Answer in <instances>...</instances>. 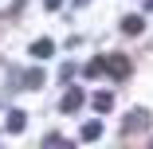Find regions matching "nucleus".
<instances>
[{"instance_id": "nucleus-6", "label": "nucleus", "mask_w": 153, "mask_h": 149, "mask_svg": "<svg viewBox=\"0 0 153 149\" xmlns=\"http://www.w3.org/2000/svg\"><path fill=\"white\" fill-rule=\"evenodd\" d=\"M94 110H98V114H110V110H114V94H110V90H98V94H94Z\"/></svg>"}, {"instance_id": "nucleus-8", "label": "nucleus", "mask_w": 153, "mask_h": 149, "mask_svg": "<svg viewBox=\"0 0 153 149\" xmlns=\"http://www.w3.org/2000/svg\"><path fill=\"white\" fill-rule=\"evenodd\" d=\"M79 137H82V141H98V137H102V122H86Z\"/></svg>"}, {"instance_id": "nucleus-7", "label": "nucleus", "mask_w": 153, "mask_h": 149, "mask_svg": "<svg viewBox=\"0 0 153 149\" xmlns=\"http://www.w3.org/2000/svg\"><path fill=\"white\" fill-rule=\"evenodd\" d=\"M141 27H145V20H141V16H126V20H122V32H126V36H137Z\"/></svg>"}, {"instance_id": "nucleus-5", "label": "nucleus", "mask_w": 153, "mask_h": 149, "mask_svg": "<svg viewBox=\"0 0 153 149\" xmlns=\"http://www.w3.org/2000/svg\"><path fill=\"white\" fill-rule=\"evenodd\" d=\"M51 55H55V43L51 39H36L32 43V59H51Z\"/></svg>"}, {"instance_id": "nucleus-11", "label": "nucleus", "mask_w": 153, "mask_h": 149, "mask_svg": "<svg viewBox=\"0 0 153 149\" xmlns=\"http://www.w3.org/2000/svg\"><path fill=\"white\" fill-rule=\"evenodd\" d=\"M59 4H63V0H43V8H47V12H55Z\"/></svg>"}, {"instance_id": "nucleus-9", "label": "nucleus", "mask_w": 153, "mask_h": 149, "mask_svg": "<svg viewBox=\"0 0 153 149\" xmlns=\"http://www.w3.org/2000/svg\"><path fill=\"white\" fill-rule=\"evenodd\" d=\"M106 71V59H94V63H86V79H98Z\"/></svg>"}, {"instance_id": "nucleus-1", "label": "nucleus", "mask_w": 153, "mask_h": 149, "mask_svg": "<svg viewBox=\"0 0 153 149\" xmlns=\"http://www.w3.org/2000/svg\"><path fill=\"white\" fill-rule=\"evenodd\" d=\"M82 102H86V94L79 90V86H71V90L63 94V102H59V110H63V114H75V110H82Z\"/></svg>"}, {"instance_id": "nucleus-3", "label": "nucleus", "mask_w": 153, "mask_h": 149, "mask_svg": "<svg viewBox=\"0 0 153 149\" xmlns=\"http://www.w3.org/2000/svg\"><path fill=\"white\" fill-rule=\"evenodd\" d=\"M106 71H110L114 79H126V75H130V63H126L122 55H110V59H106Z\"/></svg>"}, {"instance_id": "nucleus-2", "label": "nucleus", "mask_w": 153, "mask_h": 149, "mask_svg": "<svg viewBox=\"0 0 153 149\" xmlns=\"http://www.w3.org/2000/svg\"><path fill=\"white\" fill-rule=\"evenodd\" d=\"M145 126H149V110H130L122 130H126V133H137V130H145Z\"/></svg>"}, {"instance_id": "nucleus-4", "label": "nucleus", "mask_w": 153, "mask_h": 149, "mask_svg": "<svg viewBox=\"0 0 153 149\" xmlns=\"http://www.w3.org/2000/svg\"><path fill=\"white\" fill-rule=\"evenodd\" d=\"M4 126H8V133H24L27 114H24V110H8V122H4Z\"/></svg>"}, {"instance_id": "nucleus-10", "label": "nucleus", "mask_w": 153, "mask_h": 149, "mask_svg": "<svg viewBox=\"0 0 153 149\" xmlns=\"http://www.w3.org/2000/svg\"><path fill=\"white\" fill-rule=\"evenodd\" d=\"M24 82H27V86H39V82H43V75H39V71H27V75H24Z\"/></svg>"}]
</instances>
